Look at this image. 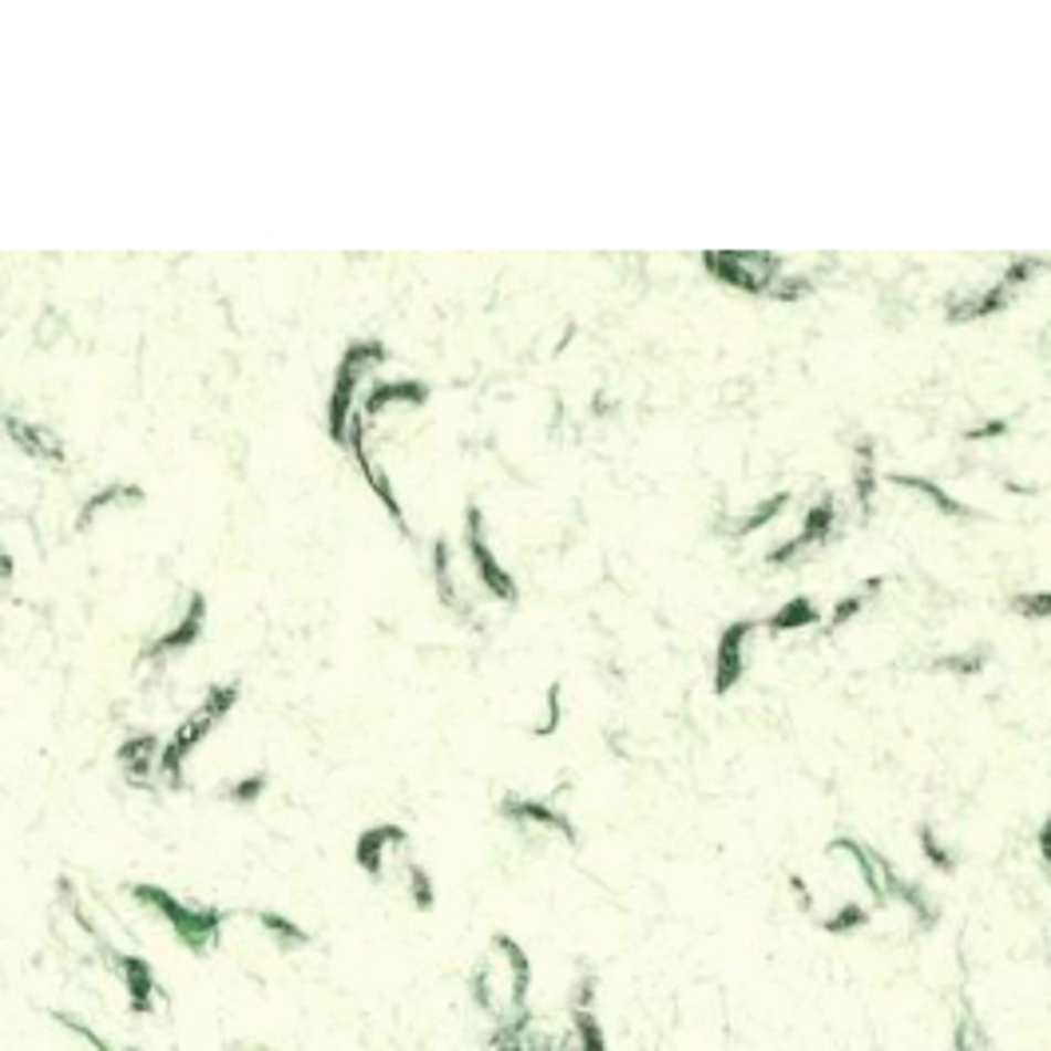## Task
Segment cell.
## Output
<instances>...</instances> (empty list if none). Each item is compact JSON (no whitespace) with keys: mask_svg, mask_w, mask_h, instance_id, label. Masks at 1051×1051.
Listing matches in <instances>:
<instances>
[{"mask_svg":"<svg viewBox=\"0 0 1051 1051\" xmlns=\"http://www.w3.org/2000/svg\"><path fill=\"white\" fill-rule=\"evenodd\" d=\"M532 956L512 933H492L469 973V1000L488 1028L532 1020Z\"/></svg>","mask_w":1051,"mask_h":1051,"instance_id":"obj_1","label":"cell"},{"mask_svg":"<svg viewBox=\"0 0 1051 1051\" xmlns=\"http://www.w3.org/2000/svg\"><path fill=\"white\" fill-rule=\"evenodd\" d=\"M132 901L144 913H151L167 933L175 936V945L187 948L191 956H211L222 945L227 933V913L207 901H187L171 889L159 885H132Z\"/></svg>","mask_w":1051,"mask_h":1051,"instance_id":"obj_2","label":"cell"},{"mask_svg":"<svg viewBox=\"0 0 1051 1051\" xmlns=\"http://www.w3.org/2000/svg\"><path fill=\"white\" fill-rule=\"evenodd\" d=\"M239 695H242L239 683H214L211 691H207L203 703L195 706L183 723L164 738V750H159V781H167L171 790L183 786V766L191 763V754L219 731L222 718L239 706Z\"/></svg>","mask_w":1051,"mask_h":1051,"instance_id":"obj_3","label":"cell"},{"mask_svg":"<svg viewBox=\"0 0 1051 1051\" xmlns=\"http://www.w3.org/2000/svg\"><path fill=\"white\" fill-rule=\"evenodd\" d=\"M389 361V349L381 341H354V346L341 354V366L334 374V389H329V441L346 449L349 437V417L357 413V393H361V381H366L374 369H381Z\"/></svg>","mask_w":1051,"mask_h":1051,"instance_id":"obj_4","label":"cell"},{"mask_svg":"<svg viewBox=\"0 0 1051 1051\" xmlns=\"http://www.w3.org/2000/svg\"><path fill=\"white\" fill-rule=\"evenodd\" d=\"M354 861L374 885H393L413 865V838H409L406 826H393V821L369 826V830L357 833Z\"/></svg>","mask_w":1051,"mask_h":1051,"instance_id":"obj_5","label":"cell"},{"mask_svg":"<svg viewBox=\"0 0 1051 1051\" xmlns=\"http://www.w3.org/2000/svg\"><path fill=\"white\" fill-rule=\"evenodd\" d=\"M703 266L714 282L754 294V298H770L774 282L781 278V254L763 251H706Z\"/></svg>","mask_w":1051,"mask_h":1051,"instance_id":"obj_6","label":"cell"},{"mask_svg":"<svg viewBox=\"0 0 1051 1051\" xmlns=\"http://www.w3.org/2000/svg\"><path fill=\"white\" fill-rule=\"evenodd\" d=\"M464 551H469V560H473L476 584L484 588V596L496 599L501 608H516V603H521V588H516L512 571L496 560V551H492L488 540H484L481 504H469V508H464Z\"/></svg>","mask_w":1051,"mask_h":1051,"instance_id":"obj_7","label":"cell"},{"mask_svg":"<svg viewBox=\"0 0 1051 1051\" xmlns=\"http://www.w3.org/2000/svg\"><path fill=\"white\" fill-rule=\"evenodd\" d=\"M99 965L116 976V984L124 988L127 1012L132 1016H155L159 1008H164V984H159V976H155L147 956L124 953V948L107 945L104 953H99Z\"/></svg>","mask_w":1051,"mask_h":1051,"instance_id":"obj_8","label":"cell"},{"mask_svg":"<svg viewBox=\"0 0 1051 1051\" xmlns=\"http://www.w3.org/2000/svg\"><path fill=\"white\" fill-rule=\"evenodd\" d=\"M1040 271H1043L1040 254H1023V259H1016L1012 266L1003 271V278L996 282L992 290L973 294V298L965 302H953V306H948V322H953V326H968V322H984V318H992V314H1003V309L1012 306L1016 290H1020L1023 282H1032Z\"/></svg>","mask_w":1051,"mask_h":1051,"instance_id":"obj_9","label":"cell"},{"mask_svg":"<svg viewBox=\"0 0 1051 1051\" xmlns=\"http://www.w3.org/2000/svg\"><path fill=\"white\" fill-rule=\"evenodd\" d=\"M758 631H763L758 619H734V623H726V628L718 631V643H714V675H711V686L718 698H726L731 691L743 686L746 655H750V643Z\"/></svg>","mask_w":1051,"mask_h":1051,"instance_id":"obj_10","label":"cell"},{"mask_svg":"<svg viewBox=\"0 0 1051 1051\" xmlns=\"http://www.w3.org/2000/svg\"><path fill=\"white\" fill-rule=\"evenodd\" d=\"M501 818L512 821L516 830H548L556 833L560 841H568V845H579V830L576 821L568 818V813L556 806V801L548 798H524V793H504L501 798Z\"/></svg>","mask_w":1051,"mask_h":1051,"instance_id":"obj_11","label":"cell"},{"mask_svg":"<svg viewBox=\"0 0 1051 1051\" xmlns=\"http://www.w3.org/2000/svg\"><path fill=\"white\" fill-rule=\"evenodd\" d=\"M424 401H429V386H424V381H374L357 413L374 424L377 417H386L393 406H413L417 409V406H424Z\"/></svg>","mask_w":1051,"mask_h":1051,"instance_id":"obj_12","label":"cell"},{"mask_svg":"<svg viewBox=\"0 0 1051 1051\" xmlns=\"http://www.w3.org/2000/svg\"><path fill=\"white\" fill-rule=\"evenodd\" d=\"M821 619H826V611L810 596H793L781 608H774L766 619H758V623H763L766 635H798V631L821 628Z\"/></svg>","mask_w":1051,"mask_h":1051,"instance_id":"obj_13","label":"cell"},{"mask_svg":"<svg viewBox=\"0 0 1051 1051\" xmlns=\"http://www.w3.org/2000/svg\"><path fill=\"white\" fill-rule=\"evenodd\" d=\"M254 925L262 928V936H266V940L274 945V953H282V956L306 953V948L314 945L309 928H302L294 916L274 913V908H259V913H254Z\"/></svg>","mask_w":1051,"mask_h":1051,"instance_id":"obj_14","label":"cell"},{"mask_svg":"<svg viewBox=\"0 0 1051 1051\" xmlns=\"http://www.w3.org/2000/svg\"><path fill=\"white\" fill-rule=\"evenodd\" d=\"M885 584H889V576H869L858 591H845V596H841L838 603L830 608V616L821 619V623H826V631H830V635H838L845 623H853V619H858L861 611L873 603V596H881V588H885Z\"/></svg>","mask_w":1051,"mask_h":1051,"instance_id":"obj_15","label":"cell"},{"mask_svg":"<svg viewBox=\"0 0 1051 1051\" xmlns=\"http://www.w3.org/2000/svg\"><path fill=\"white\" fill-rule=\"evenodd\" d=\"M869 925H873V905H869V901H858V897H845L841 905L818 913V928L830 936H853Z\"/></svg>","mask_w":1051,"mask_h":1051,"instance_id":"obj_16","label":"cell"},{"mask_svg":"<svg viewBox=\"0 0 1051 1051\" xmlns=\"http://www.w3.org/2000/svg\"><path fill=\"white\" fill-rule=\"evenodd\" d=\"M833 528H838V501L826 492V496L813 501L810 512H806V521H801V532H798V544L801 548H818V544L830 540Z\"/></svg>","mask_w":1051,"mask_h":1051,"instance_id":"obj_17","label":"cell"},{"mask_svg":"<svg viewBox=\"0 0 1051 1051\" xmlns=\"http://www.w3.org/2000/svg\"><path fill=\"white\" fill-rule=\"evenodd\" d=\"M889 484H897V488H908V492H921L925 501H933V504H936V512H940V516H973V508H968V504L956 501L953 492L940 488V484H936L933 476L893 473V476H889Z\"/></svg>","mask_w":1051,"mask_h":1051,"instance_id":"obj_18","label":"cell"},{"mask_svg":"<svg viewBox=\"0 0 1051 1051\" xmlns=\"http://www.w3.org/2000/svg\"><path fill=\"white\" fill-rule=\"evenodd\" d=\"M433 579H437V599H441L444 608L456 611V616H464V599H461V588H456V576H453V548H449V540H437L433 544Z\"/></svg>","mask_w":1051,"mask_h":1051,"instance_id":"obj_19","label":"cell"},{"mask_svg":"<svg viewBox=\"0 0 1051 1051\" xmlns=\"http://www.w3.org/2000/svg\"><path fill=\"white\" fill-rule=\"evenodd\" d=\"M858 453V473H853V496H858V508L869 512L873 508V496H877V453H873V441H858L853 444Z\"/></svg>","mask_w":1051,"mask_h":1051,"instance_id":"obj_20","label":"cell"},{"mask_svg":"<svg viewBox=\"0 0 1051 1051\" xmlns=\"http://www.w3.org/2000/svg\"><path fill=\"white\" fill-rule=\"evenodd\" d=\"M916 845H921V858H925L928 865L936 869V873L953 877V873H956V849L948 845L945 838H940V830H936L933 821H921V826H916Z\"/></svg>","mask_w":1051,"mask_h":1051,"instance_id":"obj_21","label":"cell"},{"mask_svg":"<svg viewBox=\"0 0 1051 1051\" xmlns=\"http://www.w3.org/2000/svg\"><path fill=\"white\" fill-rule=\"evenodd\" d=\"M401 889H406V901L417 908V913H433L437 905V881L433 873L421 865V861H413V865L406 869V877H401Z\"/></svg>","mask_w":1051,"mask_h":1051,"instance_id":"obj_22","label":"cell"},{"mask_svg":"<svg viewBox=\"0 0 1051 1051\" xmlns=\"http://www.w3.org/2000/svg\"><path fill=\"white\" fill-rule=\"evenodd\" d=\"M786 508H790V492H774L770 501H763L758 508H750V516H743V521L734 524V536H738V540H746V536H754V532H763L766 524L778 521Z\"/></svg>","mask_w":1051,"mask_h":1051,"instance_id":"obj_23","label":"cell"},{"mask_svg":"<svg viewBox=\"0 0 1051 1051\" xmlns=\"http://www.w3.org/2000/svg\"><path fill=\"white\" fill-rule=\"evenodd\" d=\"M984 666H988V647H968V651L933 659V671H945V675H980Z\"/></svg>","mask_w":1051,"mask_h":1051,"instance_id":"obj_24","label":"cell"},{"mask_svg":"<svg viewBox=\"0 0 1051 1051\" xmlns=\"http://www.w3.org/2000/svg\"><path fill=\"white\" fill-rule=\"evenodd\" d=\"M564 726V679H551L548 695H544V723L532 726V738H551Z\"/></svg>","mask_w":1051,"mask_h":1051,"instance_id":"obj_25","label":"cell"},{"mask_svg":"<svg viewBox=\"0 0 1051 1051\" xmlns=\"http://www.w3.org/2000/svg\"><path fill=\"white\" fill-rule=\"evenodd\" d=\"M953 1051H992V1040L973 1012H965L953 1028Z\"/></svg>","mask_w":1051,"mask_h":1051,"instance_id":"obj_26","label":"cell"},{"mask_svg":"<svg viewBox=\"0 0 1051 1051\" xmlns=\"http://www.w3.org/2000/svg\"><path fill=\"white\" fill-rule=\"evenodd\" d=\"M1012 611L1020 619H1036V623H1043V619L1051 616V591L1048 588L1020 591V596H1012Z\"/></svg>","mask_w":1051,"mask_h":1051,"instance_id":"obj_27","label":"cell"},{"mask_svg":"<svg viewBox=\"0 0 1051 1051\" xmlns=\"http://www.w3.org/2000/svg\"><path fill=\"white\" fill-rule=\"evenodd\" d=\"M262 793H266V774H242L239 781H231L227 786V801H239V806H251V801H259Z\"/></svg>","mask_w":1051,"mask_h":1051,"instance_id":"obj_28","label":"cell"},{"mask_svg":"<svg viewBox=\"0 0 1051 1051\" xmlns=\"http://www.w3.org/2000/svg\"><path fill=\"white\" fill-rule=\"evenodd\" d=\"M813 294V278H778L770 290L774 302H798V298H810Z\"/></svg>","mask_w":1051,"mask_h":1051,"instance_id":"obj_29","label":"cell"},{"mask_svg":"<svg viewBox=\"0 0 1051 1051\" xmlns=\"http://www.w3.org/2000/svg\"><path fill=\"white\" fill-rule=\"evenodd\" d=\"M1008 429H1012V421H1008V417H996V421L973 424L965 433V441H996V437H1003Z\"/></svg>","mask_w":1051,"mask_h":1051,"instance_id":"obj_30","label":"cell"},{"mask_svg":"<svg viewBox=\"0 0 1051 1051\" xmlns=\"http://www.w3.org/2000/svg\"><path fill=\"white\" fill-rule=\"evenodd\" d=\"M1036 853H1040L1043 865L1051 861V821H1043L1040 830H1036Z\"/></svg>","mask_w":1051,"mask_h":1051,"instance_id":"obj_31","label":"cell"},{"mask_svg":"<svg viewBox=\"0 0 1051 1051\" xmlns=\"http://www.w3.org/2000/svg\"><path fill=\"white\" fill-rule=\"evenodd\" d=\"M112 1051H136V1048H112Z\"/></svg>","mask_w":1051,"mask_h":1051,"instance_id":"obj_32","label":"cell"}]
</instances>
